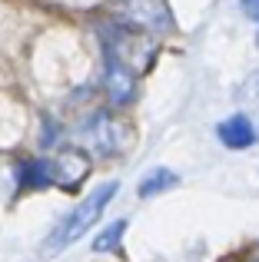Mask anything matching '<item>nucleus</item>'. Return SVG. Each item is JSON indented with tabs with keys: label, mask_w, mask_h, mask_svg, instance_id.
I'll return each instance as SVG.
<instances>
[{
	"label": "nucleus",
	"mask_w": 259,
	"mask_h": 262,
	"mask_svg": "<svg viewBox=\"0 0 259 262\" xmlns=\"http://www.w3.org/2000/svg\"><path fill=\"white\" fill-rule=\"evenodd\" d=\"M117 189H120V183H103L100 189H93L73 212H67V216L50 229V236L44 239L40 256H47V259H50V256H60V252H67L73 243H77V239H83L87 229H90V226H97L100 216L106 212V206L117 199Z\"/></svg>",
	"instance_id": "f257e3e1"
},
{
	"label": "nucleus",
	"mask_w": 259,
	"mask_h": 262,
	"mask_svg": "<svg viewBox=\"0 0 259 262\" xmlns=\"http://www.w3.org/2000/svg\"><path fill=\"white\" fill-rule=\"evenodd\" d=\"M53 163V186H60L63 192H77V186L90 176V160L83 149H63Z\"/></svg>",
	"instance_id": "f03ea898"
},
{
	"label": "nucleus",
	"mask_w": 259,
	"mask_h": 262,
	"mask_svg": "<svg viewBox=\"0 0 259 262\" xmlns=\"http://www.w3.org/2000/svg\"><path fill=\"white\" fill-rule=\"evenodd\" d=\"M126 126H120L117 120H110V116H97V120L87 126V143L93 146V153L100 156H113L120 153V149L126 146Z\"/></svg>",
	"instance_id": "7ed1b4c3"
},
{
	"label": "nucleus",
	"mask_w": 259,
	"mask_h": 262,
	"mask_svg": "<svg viewBox=\"0 0 259 262\" xmlns=\"http://www.w3.org/2000/svg\"><path fill=\"white\" fill-rule=\"evenodd\" d=\"M216 136H220V143L226 149H249L259 140V129L253 126V120H249V116L233 113V116H226V120L216 126Z\"/></svg>",
	"instance_id": "20e7f679"
},
{
	"label": "nucleus",
	"mask_w": 259,
	"mask_h": 262,
	"mask_svg": "<svg viewBox=\"0 0 259 262\" xmlns=\"http://www.w3.org/2000/svg\"><path fill=\"white\" fill-rule=\"evenodd\" d=\"M126 17L133 27H143V30H166L169 27V10L163 0H126Z\"/></svg>",
	"instance_id": "39448f33"
},
{
	"label": "nucleus",
	"mask_w": 259,
	"mask_h": 262,
	"mask_svg": "<svg viewBox=\"0 0 259 262\" xmlns=\"http://www.w3.org/2000/svg\"><path fill=\"white\" fill-rule=\"evenodd\" d=\"M133 83H136V73L133 70H126L123 63H117V60H106L103 86H106L110 103H126L130 96H133Z\"/></svg>",
	"instance_id": "423d86ee"
},
{
	"label": "nucleus",
	"mask_w": 259,
	"mask_h": 262,
	"mask_svg": "<svg viewBox=\"0 0 259 262\" xmlns=\"http://www.w3.org/2000/svg\"><path fill=\"white\" fill-rule=\"evenodd\" d=\"M17 179H20V189H44V186L53 183V163H47V160L24 163Z\"/></svg>",
	"instance_id": "0eeeda50"
},
{
	"label": "nucleus",
	"mask_w": 259,
	"mask_h": 262,
	"mask_svg": "<svg viewBox=\"0 0 259 262\" xmlns=\"http://www.w3.org/2000/svg\"><path fill=\"white\" fill-rule=\"evenodd\" d=\"M176 183H180V176H176L173 169H166V166H156V169H149V173L140 179L136 192H140V199H149V196H156V192H166V189H173Z\"/></svg>",
	"instance_id": "6e6552de"
},
{
	"label": "nucleus",
	"mask_w": 259,
	"mask_h": 262,
	"mask_svg": "<svg viewBox=\"0 0 259 262\" xmlns=\"http://www.w3.org/2000/svg\"><path fill=\"white\" fill-rule=\"evenodd\" d=\"M236 103L243 106V116H249V120H253V126L259 129V70L249 73L246 83L236 90Z\"/></svg>",
	"instance_id": "1a4fd4ad"
},
{
	"label": "nucleus",
	"mask_w": 259,
	"mask_h": 262,
	"mask_svg": "<svg viewBox=\"0 0 259 262\" xmlns=\"http://www.w3.org/2000/svg\"><path fill=\"white\" fill-rule=\"evenodd\" d=\"M126 219H117V223H110V226H103V232L97 236V243L90 246L93 252H120V239H123V232H126Z\"/></svg>",
	"instance_id": "9d476101"
},
{
	"label": "nucleus",
	"mask_w": 259,
	"mask_h": 262,
	"mask_svg": "<svg viewBox=\"0 0 259 262\" xmlns=\"http://www.w3.org/2000/svg\"><path fill=\"white\" fill-rule=\"evenodd\" d=\"M240 4H243V13L259 24V0H240Z\"/></svg>",
	"instance_id": "9b49d317"
},
{
	"label": "nucleus",
	"mask_w": 259,
	"mask_h": 262,
	"mask_svg": "<svg viewBox=\"0 0 259 262\" xmlns=\"http://www.w3.org/2000/svg\"><path fill=\"white\" fill-rule=\"evenodd\" d=\"M256 43H259V30H256Z\"/></svg>",
	"instance_id": "f8f14e48"
}]
</instances>
